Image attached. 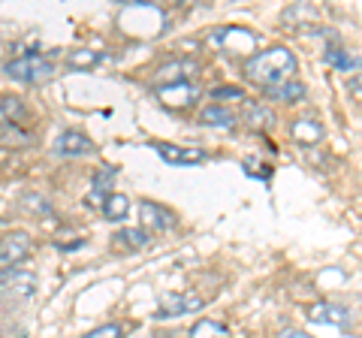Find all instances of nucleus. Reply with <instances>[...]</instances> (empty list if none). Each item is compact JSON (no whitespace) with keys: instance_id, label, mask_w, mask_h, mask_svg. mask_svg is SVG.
Masks as SVG:
<instances>
[{"instance_id":"nucleus-1","label":"nucleus","mask_w":362,"mask_h":338,"mask_svg":"<svg viewBox=\"0 0 362 338\" xmlns=\"http://www.w3.org/2000/svg\"><path fill=\"white\" fill-rule=\"evenodd\" d=\"M296 73V54L287 46H272L266 52H257L251 61L245 64V76L254 85L275 88L281 82H290V76Z\"/></svg>"},{"instance_id":"nucleus-2","label":"nucleus","mask_w":362,"mask_h":338,"mask_svg":"<svg viewBox=\"0 0 362 338\" xmlns=\"http://www.w3.org/2000/svg\"><path fill=\"white\" fill-rule=\"evenodd\" d=\"M4 70L9 78H16V82H42V78H49L54 73V64H52V58H45L40 52H28V54H21V58L9 61Z\"/></svg>"},{"instance_id":"nucleus-3","label":"nucleus","mask_w":362,"mask_h":338,"mask_svg":"<svg viewBox=\"0 0 362 338\" xmlns=\"http://www.w3.org/2000/svg\"><path fill=\"white\" fill-rule=\"evenodd\" d=\"M40 281L33 272H25V269H0V299L6 302H28L33 299Z\"/></svg>"},{"instance_id":"nucleus-4","label":"nucleus","mask_w":362,"mask_h":338,"mask_svg":"<svg viewBox=\"0 0 362 338\" xmlns=\"http://www.w3.org/2000/svg\"><path fill=\"white\" fill-rule=\"evenodd\" d=\"M206 305V299L199 296L194 290H185V293H163L160 296V305H157V314L160 320H169V317H181V314H194Z\"/></svg>"},{"instance_id":"nucleus-5","label":"nucleus","mask_w":362,"mask_h":338,"mask_svg":"<svg viewBox=\"0 0 362 338\" xmlns=\"http://www.w3.org/2000/svg\"><path fill=\"white\" fill-rule=\"evenodd\" d=\"M139 221L145 230L151 233H169L178 227V215L173 209L160 206V202H151V199H142L139 202Z\"/></svg>"},{"instance_id":"nucleus-6","label":"nucleus","mask_w":362,"mask_h":338,"mask_svg":"<svg viewBox=\"0 0 362 338\" xmlns=\"http://www.w3.org/2000/svg\"><path fill=\"white\" fill-rule=\"evenodd\" d=\"M33 251V239L25 230H13L0 239V266H16Z\"/></svg>"},{"instance_id":"nucleus-7","label":"nucleus","mask_w":362,"mask_h":338,"mask_svg":"<svg viewBox=\"0 0 362 338\" xmlns=\"http://www.w3.org/2000/svg\"><path fill=\"white\" fill-rule=\"evenodd\" d=\"M151 148L163 157L166 163L173 166H197V163H206L209 154L202 148H187V145H173V142H154Z\"/></svg>"},{"instance_id":"nucleus-8","label":"nucleus","mask_w":362,"mask_h":338,"mask_svg":"<svg viewBox=\"0 0 362 338\" xmlns=\"http://www.w3.org/2000/svg\"><path fill=\"white\" fill-rule=\"evenodd\" d=\"M157 100H160L166 109H190L199 100V88L194 82L166 85V88H157Z\"/></svg>"},{"instance_id":"nucleus-9","label":"nucleus","mask_w":362,"mask_h":338,"mask_svg":"<svg viewBox=\"0 0 362 338\" xmlns=\"http://www.w3.org/2000/svg\"><path fill=\"white\" fill-rule=\"evenodd\" d=\"M199 66L194 61H169L163 66L154 70V85L157 88H166V85H181V82H190V76H197Z\"/></svg>"},{"instance_id":"nucleus-10","label":"nucleus","mask_w":362,"mask_h":338,"mask_svg":"<svg viewBox=\"0 0 362 338\" xmlns=\"http://www.w3.org/2000/svg\"><path fill=\"white\" fill-rule=\"evenodd\" d=\"M54 151L61 157H85V154L94 151V142L78 130H64L58 136V142H54Z\"/></svg>"},{"instance_id":"nucleus-11","label":"nucleus","mask_w":362,"mask_h":338,"mask_svg":"<svg viewBox=\"0 0 362 338\" xmlns=\"http://www.w3.org/2000/svg\"><path fill=\"white\" fill-rule=\"evenodd\" d=\"M308 320L311 323H332V326H347L350 320V311L341 305H332V302H317V305L308 308Z\"/></svg>"},{"instance_id":"nucleus-12","label":"nucleus","mask_w":362,"mask_h":338,"mask_svg":"<svg viewBox=\"0 0 362 338\" xmlns=\"http://www.w3.org/2000/svg\"><path fill=\"white\" fill-rule=\"evenodd\" d=\"M115 178H118V169L115 166H103V169H97L94 178H90V206H97L100 199H106L112 194V185H115Z\"/></svg>"},{"instance_id":"nucleus-13","label":"nucleus","mask_w":362,"mask_h":338,"mask_svg":"<svg viewBox=\"0 0 362 338\" xmlns=\"http://www.w3.org/2000/svg\"><path fill=\"white\" fill-rule=\"evenodd\" d=\"M148 233L145 230H118L115 239H112V245L121 247V251H145L148 247Z\"/></svg>"},{"instance_id":"nucleus-14","label":"nucleus","mask_w":362,"mask_h":338,"mask_svg":"<svg viewBox=\"0 0 362 338\" xmlns=\"http://www.w3.org/2000/svg\"><path fill=\"white\" fill-rule=\"evenodd\" d=\"M266 94L272 97V100H281V103H299V100L305 97V85L302 82H281V85H275V88H266Z\"/></svg>"},{"instance_id":"nucleus-15","label":"nucleus","mask_w":362,"mask_h":338,"mask_svg":"<svg viewBox=\"0 0 362 338\" xmlns=\"http://www.w3.org/2000/svg\"><path fill=\"white\" fill-rule=\"evenodd\" d=\"M199 124H209V127H233L235 124V115L230 109H223V106H206L199 112Z\"/></svg>"},{"instance_id":"nucleus-16","label":"nucleus","mask_w":362,"mask_h":338,"mask_svg":"<svg viewBox=\"0 0 362 338\" xmlns=\"http://www.w3.org/2000/svg\"><path fill=\"white\" fill-rule=\"evenodd\" d=\"M25 103H21L18 97H6V94H0V127L4 124H16L18 118H25Z\"/></svg>"},{"instance_id":"nucleus-17","label":"nucleus","mask_w":362,"mask_h":338,"mask_svg":"<svg viewBox=\"0 0 362 338\" xmlns=\"http://www.w3.org/2000/svg\"><path fill=\"white\" fill-rule=\"evenodd\" d=\"M127 211H130V199L124 194H109L103 199V215L109 221H124V218H127Z\"/></svg>"},{"instance_id":"nucleus-18","label":"nucleus","mask_w":362,"mask_h":338,"mask_svg":"<svg viewBox=\"0 0 362 338\" xmlns=\"http://www.w3.org/2000/svg\"><path fill=\"white\" fill-rule=\"evenodd\" d=\"M190 338H230V330H226L221 320L206 317V320L194 323V330H190Z\"/></svg>"},{"instance_id":"nucleus-19","label":"nucleus","mask_w":362,"mask_h":338,"mask_svg":"<svg viewBox=\"0 0 362 338\" xmlns=\"http://www.w3.org/2000/svg\"><path fill=\"white\" fill-rule=\"evenodd\" d=\"M293 136H296L299 142H317V139L323 136V127L314 118H305V121L293 124Z\"/></svg>"},{"instance_id":"nucleus-20","label":"nucleus","mask_w":362,"mask_h":338,"mask_svg":"<svg viewBox=\"0 0 362 338\" xmlns=\"http://www.w3.org/2000/svg\"><path fill=\"white\" fill-rule=\"evenodd\" d=\"M326 61H329L332 66H338V70H359V58L356 54H347V52H341V49H329L326 52Z\"/></svg>"},{"instance_id":"nucleus-21","label":"nucleus","mask_w":362,"mask_h":338,"mask_svg":"<svg viewBox=\"0 0 362 338\" xmlns=\"http://www.w3.org/2000/svg\"><path fill=\"white\" fill-rule=\"evenodd\" d=\"M82 338H124V326L112 320V323H103V326H97V330L85 332Z\"/></svg>"},{"instance_id":"nucleus-22","label":"nucleus","mask_w":362,"mask_h":338,"mask_svg":"<svg viewBox=\"0 0 362 338\" xmlns=\"http://www.w3.org/2000/svg\"><path fill=\"white\" fill-rule=\"evenodd\" d=\"M100 61H103V58H100L97 52H88V49L70 54V66H94V64H100Z\"/></svg>"},{"instance_id":"nucleus-23","label":"nucleus","mask_w":362,"mask_h":338,"mask_svg":"<svg viewBox=\"0 0 362 338\" xmlns=\"http://www.w3.org/2000/svg\"><path fill=\"white\" fill-rule=\"evenodd\" d=\"M242 97H245V91L235 85H223V88H214L211 91V100H242Z\"/></svg>"},{"instance_id":"nucleus-24","label":"nucleus","mask_w":362,"mask_h":338,"mask_svg":"<svg viewBox=\"0 0 362 338\" xmlns=\"http://www.w3.org/2000/svg\"><path fill=\"white\" fill-rule=\"evenodd\" d=\"M245 118H247V121H266V124H272V115H269V112H263L259 106H247Z\"/></svg>"},{"instance_id":"nucleus-25","label":"nucleus","mask_w":362,"mask_h":338,"mask_svg":"<svg viewBox=\"0 0 362 338\" xmlns=\"http://www.w3.org/2000/svg\"><path fill=\"white\" fill-rule=\"evenodd\" d=\"M278 338H311V335H305V332H299V330H284Z\"/></svg>"}]
</instances>
